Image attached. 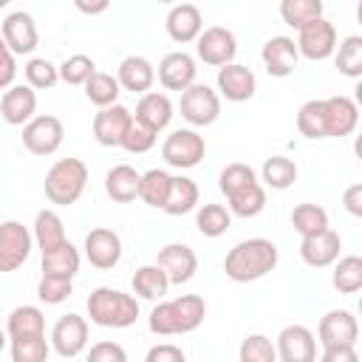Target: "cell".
Segmentation results:
<instances>
[{"label":"cell","mask_w":362,"mask_h":362,"mask_svg":"<svg viewBox=\"0 0 362 362\" xmlns=\"http://www.w3.org/2000/svg\"><path fill=\"white\" fill-rule=\"evenodd\" d=\"M320 362H359L356 348H325Z\"/></svg>","instance_id":"54"},{"label":"cell","mask_w":362,"mask_h":362,"mask_svg":"<svg viewBox=\"0 0 362 362\" xmlns=\"http://www.w3.org/2000/svg\"><path fill=\"white\" fill-rule=\"evenodd\" d=\"M195 54L201 62L206 65H215V68H223L229 62H235V54H238V40L229 28L223 25H209L198 34L195 40Z\"/></svg>","instance_id":"8"},{"label":"cell","mask_w":362,"mask_h":362,"mask_svg":"<svg viewBox=\"0 0 362 362\" xmlns=\"http://www.w3.org/2000/svg\"><path fill=\"white\" fill-rule=\"evenodd\" d=\"M31 238H34V243L40 246L42 255L59 249L62 243H68V238H65V223H62V218H59L54 209H42V212H37Z\"/></svg>","instance_id":"29"},{"label":"cell","mask_w":362,"mask_h":362,"mask_svg":"<svg viewBox=\"0 0 362 362\" xmlns=\"http://www.w3.org/2000/svg\"><path fill=\"white\" fill-rule=\"evenodd\" d=\"M116 82H119V88L144 96V93H150V88H153V82H156V68H153V62H150L147 57L130 54V57H124V59L119 62Z\"/></svg>","instance_id":"24"},{"label":"cell","mask_w":362,"mask_h":362,"mask_svg":"<svg viewBox=\"0 0 362 362\" xmlns=\"http://www.w3.org/2000/svg\"><path fill=\"white\" fill-rule=\"evenodd\" d=\"M51 345L45 337L34 339H11V362H48Z\"/></svg>","instance_id":"47"},{"label":"cell","mask_w":362,"mask_h":362,"mask_svg":"<svg viewBox=\"0 0 362 362\" xmlns=\"http://www.w3.org/2000/svg\"><path fill=\"white\" fill-rule=\"evenodd\" d=\"M277 362H317V337L305 325H286L274 342Z\"/></svg>","instance_id":"13"},{"label":"cell","mask_w":362,"mask_h":362,"mask_svg":"<svg viewBox=\"0 0 362 362\" xmlns=\"http://www.w3.org/2000/svg\"><path fill=\"white\" fill-rule=\"evenodd\" d=\"M331 283L339 294H356L362 288V257L359 255H348L334 266Z\"/></svg>","instance_id":"39"},{"label":"cell","mask_w":362,"mask_h":362,"mask_svg":"<svg viewBox=\"0 0 362 362\" xmlns=\"http://www.w3.org/2000/svg\"><path fill=\"white\" fill-rule=\"evenodd\" d=\"M181 116L195 124V127H206L221 116V96L209 88V85H189L181 93Z\"/></svg>","instance_id":"10"},{"label":"cell","mask_w":362,"mask_h":362,"mask_svg":"<svg viewBox=\"0 0 362 362\" xmlns=\"http://www.w3.org/2000/svg\"><path fill=\"white\" fill-rule=\"evenodd\" d=\"M238 359L240 362H277V351L266 334H249L243 337L238 348Z\"/></svg>","instance_id":"44"},{"label":"cell","mask_w":362,"mask_h":362,"mask_svg":"<svg viewBox=\"0 0 362 362\" xmlns=\"http://www.w3.org/2000/svg\"><path fill=\"white\" fill-rule=\"evenodd\" d=\"M88 184V167L82 158H59L45 173V198L57 206H71L79 201Z\"/></svg>","instance_id":"4"},{"label":"cell","mask_w":362,"mask_h":362,"mask_svg":"<svg viewBox=\"0 0 362 362\" xmlns=\"http://www.w3.org/2000/svg\"><path fill=\"white\" fill-rule=\"evenodd\" d=\"M206 156V141L204 136H198L195 130L189 127H181V130H173L164 144H161V158L175 167V170H189V167H198L201 158Z\"/></svg>","instance_id":"5"},{"label":"cell","mask_w":362,"mask_h":362,"mask_svg":"<svg viewBox=\"0 0 362 362\" xmlns=\"http://www.w3.org/2000/svg\"><path fill=\"white\" fill-rule=\"evenodd\" d=\"M342 204H345V209H348L354 218H359V215H362V184H351V187L345 189V195H342Z\"/></svg>","instance_id":"53"},{"label":"cell","mask_w":362,"mask_h":362,"mask_svg":"<svg viewBox=\"0 0 362 362\" xmlns=\"http://www.w3.org/2000/svg\"><path fill=\"white\" fill-rule=\"evenodd\" d=\"M6 334H8V339L45 337V314H42V308H37V305H17L8 314Z\"/></svg>","instance_id":"27"},{"label":"cell","mask_w":362,"mask_h":362,"mask_svg":"<svg viewBox=\"0 0 362 362\" xmlns=\"http://www.w3.org/2000/svg\"><path fill=\"white\" fill-rule=\"evenodd\" d=\"M195 226L204 238H221L232 226V215L223 204H204L195 215Z\"/></svg>","instance_id":"38"},{"label":"cell","mask_w":362,"mask_h":362,"mask_svg":"<svg viewBox=\"0 0 362 362\" xmlns=\"http://www.w3.org/2000/svg\"><path fill=\"white\" fill-rule=\"evenodd\" d=\"M255 181H257L255 170H252L249 164L235 161V164H229V167L221 170V175H218V189L229 198L232 192H238V189H243L246 184H255Z\"/></svg>","instance_id":"46"},{"label":"cell","mask_w":362,"mask_h":362,"mask_svg":"<svg viewBox=\"0 0 362 362\" xmlns=\"http://www.w3.org/2000/svg\"><path fill=\"white\" fill-rule=\"evenodd\" d=\"M359 339V322L348 308H334L320 320L317 342L325 348H356Z\"/></svg>","instance_id":"7"},{"label":"cell","mask_w":362,"mask_h":362,"mask_svg":"<svg viewBox=\"0 0 362 362\" xmlns=\"http://www.w3.org/2000/svg\"><path fill=\"white\" fill-rule=\"evenodd\" d=\"M82 88H85L88 102H93L99 110H102V107L116 105V99H119V93H122V88H119L116 76H113V74H105V71H96V74L82 85Z\"/></svg>","instance_id":"36"},{"label":"cell","mask_w":362,"mask_h":362,"mask_svg":"<svg viewBox=\"0 0 362 362\" xmlns=\"http://www.w3.org/2000/svg\"><path fill=\"white\" fill-rule=\"evenodd\" d=\"M139 178H141V173H136L130 164H116L105 175V192L116 204H130L139 198Z\"/></svg>","instance_id":"28"},{"label":"cell","mask_w":362,"mask_h":362,"mask_svg":"<svg viewBox=\"0 0 362 362\" xmlns=\"http://www.w3.org/2000/svg\"><path fill=\"white\" fill-rule=\"evenodd\" d=\"M51 348L62 359H74L88 348V320L79 314H65L51 328Z\"/></svg>","instance_id":"12"},{"label":"cell","mask_w":362,"mask_h":362,"mask_svg":"<svg viewBox=\"0 0 362 362\" xmlns=\"http://www.w3.org/2000/svg\"><path fill=\"white\" fill-rule=\"evenodd\" d=\"M260 59H263V65H266L269 76L283 79V76H288V74L297 68L300 54H297L294 40H291V37H286V34H280V37H272V40H266V42H263Z\"/></svg>","instance_id":"23"},{"label":"cell","mask_w":362,"mask_h":362,"mask_svg":"<svg viewBox=\"0 0 362 362\" xmlns=\"http://www.w3.org/2000/svg\"><path fill=\"white\" fill-rule=\"evenodd\" d=\"M23 74H25V82H28L31 90H48L59 82V68L45 57H31L25 62Z\"/></svg>","instance_id":"43"},{"label":"cell","mask_w":362,"mask_h":362,"mask_svg":"<svg viewBox=\"0 0 362 362\" xmlns=\"http://www.w3.org/2000/svg\"><path fill=\"white\" fill-rule=\"evenodd\" d=\"M325 110V139H342L351 136L359 124V107L351 96H331L322 99Z\"/></svg>","instance_id":"17"},{"label":"cell","mask_w":362,"mask_h":362,"mask_svg":"<svg viewBox=\"0 0 362 362\" xmlns=\"http://www.w3.org/2000/svg\"><path fill=\"white\" fill-rule=\"evenodd\" d=\"M133 122V113L124 107V105H110V107H102L96 116H93V139L102 144V147H119L127 127Z\"/></svg>","instance_id":"18"},{"label":"cell","mask_w":362,"mask_h":362,"mask_svg":"<svg viewBox=\"0 0 362 362\" xmlns=\"http://www.w3.org/2000/svg\"><path fill=\"white\" fill-rule=\"evenodd\" d=\"M291 226L300 238H314V235L331 229L328 226V212L317 204H297L291 209Z\"/></svg>","instance_id":"34"},{"label":"cell","mask_w":362,"mask_h":362,"mask_svg":"<svg viewBox=\"0 0 362 362\" xmlns=\"http://www.w3.org/2000/svg\"><path fill=\"white\" fill-rule=\"evenodd\" d=\"M260 178L272 189H288L297 181V164L291 158H286V156H272V158L263 161Z\"/></svg>","instance_id":"37"},{"label":"cell","mask_w":362,"mask_h":362,"mask_svg":"<svg viewBox=\"0 0 362 362\" xmlns=\"http://www.w3.org/2000/svg\"><path fill=\"white\" fill-rule=\"evenodd\" d=\"M76 8L82 14H102V11H107V0H102V3H82V0H76Z\"/></svg>","instance_id":"55"},{"label":"cell","mask_w":362,"mask_h":362,"mask_svg":"<svg viewBox=\"0 0 362 362\" xmlns=\"http://www.w3.org/2000/svg\"><path fill=\"white\" fill-rule=\"evenodd\" d=\"M85 362H127V351L113 339H102V342L90 345Z\"/></svg>","instance_id":"50"},{"label":"cell","mask_w":362,"mask_h":362,"mask_svg":"<svg viewBox=\"0 0 362 362\" xmlns=\"http://www.w3.org/2000/svg\"><path fill=\"white\" fill-rule=\"evenodd\" d=\"M0 37L6 42V48L14 54V57H23V54H31L40 42V31H37V23L28 11H11L3 25H0Z\"/></svg>","instance_id":"14"},{"label":"cell","mask_w":362,"mask_h":362,"mask_svg":"<svg viewBox=\"0 0 362 362\" xmlns=\"http://www.w3.org/2000/svg\"><path fill=\"white\" fill-rule=\"evenodd\" d=\"M277 260H280V252L269 238H249L229 249L223 260V272L235 283H252L274 272Z\"/></svg>","instance_id":"1"},{"label":"cell","mask_w":362,"mask_h":362,"mask_svg":"<svg viewBox=\"0 0 362 362\" xmlns=\"http://www.w3.org/2000/svg\"><path fill=\"white\" fill-rule=\"evenodd\" d=\"M34 238L20 221L0 223V272H17L31 255Z\"/></svg>","instance_id":"9"},{"label":"cell","mask_w":362,"mask_h":362,"mask_svg":"<svg viewBox=\"0 0 362 362\" xmlns=\"http://www.w3.org/2000/svg\"><path fill=\"white\" fill-rule=\"evenodd\" d=\"M226 201H229V215L255 218V215H260L263 206H266V189H263L260 181H255V184H246L243 189L232 192Z\"/></svg>","instance_id":"33"},{"label":"cell","mask_w":362,"mask_h":362,"mask_svg":"<svg viewBox=\"0 0 362 362\" xmlns=\"http://www.w3.org/2000/svg\"><path fill=\"white\" fill-rule=\"evenodd\" d=\"M339 246H342L339 243V235L334 229H325V232H320L314 238H303L300 257L311 269H325V266H331V263L339 260Z\"/></svg>","instance_id":"26"},{"label":"cell","mask_w":362,"mask_h":362,"mask_svg":"<svg viewBox=\"0 0 362 362\" xmlns=\"http://www.w3.org/2000/svg\"><path fill=\"white\" fill-rule=\"evenodd\" d=\"M164 25H167V34H170L173 42L187 45V42H195L198 34L204 31V14L192 3H178L167 11Z\"/></svg>","instance_id":"19"},{"label":"cell","mask_w":362,"mask_h":362,"mask_svg":"<svg viewBox=\"0 0 362 362\" xmlns=\"http://www.w3.org/2000/svg\"><path fill=\"white\" fill-rule=\"evenodd\" d=\"M65 139V127L57 116L45 113V116H34L25 127H23V144L28 153L34 156H51L59 150Z\"/></svg>","instance_id":"11"},{"label":"cell","mask_w":362,"mask_h":362,"mask_svg":"<svg viewBox=\"0 0 362 362\" xmlns=\"http://www.w3.org/2000/svg\"><path fill=\"white\" fill-rule=\"evenodd\" d=\"M195 57L187 51H173L158 62V82L167 90H187L189 85H195Z\"/></svg>","instance_id":"20"},{"label":"cell","mask_w":362,"mask_h":362,"mask_svg":"<svg viewBox=\"0 0 362 362\" xmlns=\"http://www.w3.org/2000/svg\"><path fill=\"white\" fill-rule=\"evenodd\" d=\"M167 288H170V280L156 263H147V266L136 269V274H133V294L136 297L156 303V300H161L167 294Z\"/></svg>","instance_id":"32"},{"label":"cell","mask_w":362,"mask_h":362,"mask_svg":"<svg viewBox=\"0 0 362 362\" xmlns=\"http://www.w3.org/2000/svg\"><path fill=\"white\" fill-rule=\"evenodd\" d=\"M144 362H187V356H184V351H181L178 345H173V342H158V345H153V348L147 351Z\"/></svg>","instance_id":"52"},{"label":"cell","mask_w":362,"mask_h":362,"mask_svg":"<svg viewBox=\"0 0 362 362\" xmlns=\"http://www.w3.org/2000/svg\"><path fill=\"white\" fill-rule=\"evenodd\" d=\"M206 317V303L198 294H181L175 300H164L158 303L150 317L147 325L153 334L158 337H175V334H189L195 331Z\"/></svg>","instance_id":"2"},{"label":"cell","mask_w":362,"mask_h":362,"mask_svg":"<svg viewBox=\"0 0 362 362\" xmlns=\"http://www.w3.org/2000/svg\"><path fill=\"white\" fill-rule=\"evenodd\" d=\"M119 147H124L127 153H147V150H153V147H156V133H153V130H147L144 124H139V122L133 119Z\"/></svg>","instance_id":"49"},{"label":"cell","mask_w":362,"mask_h":362,"mask_svg":"<svg viewBox=\"0 0 362 362\" xmlns=\"http://www.w3.org/2000/svg\"><path fill=\"white\" fill-rule=\"evenodd\" d=\"M156 266L167 274L170 286H181L189 283L198 272V257L187 243H167L164 249H158Z\"/></svg>","instance_id":"15"},{"label":"cell","mask_w":362,"mask_h":362,"mask_svg":"<svg viewBox=\"0 0 362 362\" xmlns=\"http://www.w3.org/2000/svg\"><path fill=\"white\" fill-rule=\"evenodd\" d=\"M339 74L351 76V79H359L362 76V37L359 34H351L345 37L339 45H337V57H334Z\"/></svg>","instance_id":"40"},{"label":"cell","mask_w":362,"mask_h":362,"mask_svg":"<svg viewBox=\"0 0 362 362\" xmlns=\"http://www.w3.org/2000/svg\"><path fill=\"white\" fill-rule=\"evenodd\" d=\"M74 291V283L71 280H62V277H40L37 283V297L45 303V305H59L71 297Z\"/></svg>","instance_id":"48"},{"label":"cell","mask_w":362,"mask_h":362,"mask_svg":"<svg viewBox=\"0 0 362 362\" xmlns=\"http://www.w3.org/2000/svg\"><path fill=\"white\" fill-rule=\"evenodd\" d=\"M297 54H303L305 59H328L334 51H337V28L331 20L325 17H317L311 23H305L300 31H297Z\"/></svg>","instance_id":"6"},{"label":"cell","mask_w":362,"mask_h":362,"mask_svg":"<svg viewBox=\"0 0 362 362\" xmlns=\"http://www.w3.org/2000/svg\"><path fill=\"white\" fill-rule=\"evenodd\" d=\"M297 130L305 139H325V110L322 99H308L297 110Z\"/></svg>","instance_id":"42"},{"label":"cell","mask_w":362,"mask_h":362,"mask_svg":"<svg viewBox=\"0 0 362 362\" xmlns=\"http://www.w3.org/2000/svg\"><path fill=\"white\" fill-rule=\"evenodd\" d=\"M85 257L90 260V266L96 269H113L122 260V238L107 229V226H96L85 235Z\"/></svg>","instance_id":"16"},{"label":"cell","mask_w":362,"mask_h":362,"mask_svg":"<svg viewBox=\"0 0 362 362\" xmlns=\"http://www.w3.org/2000/svg\"><path fill=\"white\" fill-rule=\"evenodd\" d=\"M59 68V79L68 85H85L93 74H96V62L88 54H71Z\"/></svg>","instance_id":"45"},{"label":"cell","mask_w":362,"mask_h":362,"mask_svg":"<svg viewBox=\"0 0 362 362\" xmlns=\"http://www.w3.org/2000/svg\"><path fill=\"white\" fill-rule=\"evenodd\" d=\"M14 79H17V59L0 37V90H8L14 85Z\"/></svg>","instance_id":"51"},{"label":"cell","mask_w":362,"mask_h":362,"mask_svg":"<svg viewBox=\"0 0 362 362\" xmlns=\"http://www.w3.org/2000/svg\"><path fill=\"white\" fill-rule=\"evenodd\" d=\"M6 337H8V334H6V331H3V328H0V351H3V348H6Z\"/></svg>","instance_id":"56"},{"label":"cell","mask_w":362,"mask_h":362,"mask_svg":"<svg viewBox=\"0 0 362 362\" xmlns=\"http://www.w3.org/2000/svg\"><path fill=\"white\" fill-rule=\"evenodd\" d=\"M79 272V252L76 246L68 240L54 252L42 255V277H62V280H74Z\"/></svg>","instance_id":"31"},{"label":"cell","mask_w":362,"mask_h":362,"mask_svg":"<svg viewBox=\"0 0 362 362\" xmlns=\"http://www.w3.org/2000/svg\"><path fill=\"white\" fill-rule=\"evenodd\" d=\"M133 119L158 136V133L173 122V102H170V96H167V93H158V90L144 93V96L136 102Z\"/></svg>","instance_id":"25"},{"label":"cell","mask_w":362,"mask_h":362,"mask_svg":"<svg viewBox=\"0 0 362 362\" xmlns=\"http://www.w3.org/2000/svg\"><path fill=\"white\" fill-rule=\"evenodd\" d=\"M280 17L291 28H303L305 23L322 17V3L320 0H283L280 3Z\"/></svg>","instance_id":"41"},{"label":"cell","mask_w":362,"mask_h":362,"mask_svg":"<svg viewBox=\"0 0 362 362\" xmlns=\"http://www.w3.org/2000/svg\"><path fill=\"white\" fill-rule=\"evenodd\" d=\"M88 317L99 328H130L139 320V300L110 286H99L88 294Z\"/></svg>","instance_id":"3"},{"label":"cell","mask_w":362,"mask_h":362,"mask_svg":"<svg viewBox=\"0 0 362 362\" xmlns=\"http://www.w3.org/2000/svg\"><path fill=\"white\" fill-rule=\"evenodd\" d=\"M34 110H37V93L28 85H11L8 90H3L0 116H3L6 124L25 127L34 119Z\"/></svg>","instance_id":"22"},{"label":"cell","mask_w":362,"mask_h":362,"mask_svg":"<svg viewBox=\"0 0 362 362\" xmlns=\"http://www.w3.org/2000/svg\"><path fill=\"white\" fill-rule=\"evenodd\" d=\"M198 184L187 175H173V184H170V192H167V201H164V212L167 215H187L198 206Z\"/></svg>","instance_id":"30"},{"label":"cell","mask_w":362,"mask_h":362,"mask_svg":"<svg viewBox=\"0 0 362 362\" xmlns=\"http://www.w3.org/2000/svg\"><path fill=\"white\" fill-rule=\"evenodd\" d=\"M170 184H173V175L167 170H147L141 173L139 178V198L147 204V206H156L161 209L164 201H167V192H170Z\"/></svg>","instance_id":"35"},{"label":"cell","mask_w":362,"mask_h":362,"mask_svg":"<svg viewBox=\"0 0 362 362\" xmlns=\"http://www.w3.org/2000/svg\"><path fill=\"white\" fill-rule=\"evenodd\" d=\"M218 90L229 102H249L257 90V79H255L252 68H246L240 62H229V65L218 68Z\"/></svg>","instance_id":"21"}]
</instances>
